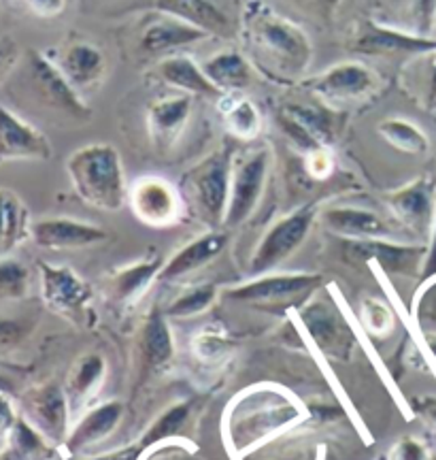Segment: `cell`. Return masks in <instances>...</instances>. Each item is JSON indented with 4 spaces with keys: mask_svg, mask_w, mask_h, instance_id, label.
Here are the masks:
<instances>
[{
    "mask_svg": "<svg viewBox=\"0 0 436 460\" xmlns=\"http://www.w3.org/2000/svg\"><path fill=\"white\" fill-rule=\"evenodd\" d=\"M173 335L166 324V314L153 309L141 331V354L149 369H158L173 358Z\"/></svg>",
    "mask_w": 436,
    "mask_h": 460,
    "instance_id": "32",
    "label": "cell"
},
{
    "mask_svg": "<svg viewBox=\"0 0 436 460\" xmlns=\"http://www.w3.org/2000/svg\"><path fill=\"white\" fill-rule=\"evenodd\" d=\"M217 288L215 284H203L196 288H189L187 292H183L181 296H177L173 303L166 307V315L169 318H192L205 309L211 307V303L215 301Z\"/></svg>",
    "mask_w": 436,
    "mask_h": 460,
    "instance_id": "36",
    "label": "cell"
},
{
    "mask_svg": "<svg viewBox=\"0 0 436 460\" xmlns=\"http://www.w3.org/2000/svg\"><path fill=\"white\" fill-rule=\"evenodd\" d=\"M205 39H209V34L153 9V13H149L139 28L136 49L147 58H166L173 56L177 49L196 45Z\"/></svg>",
    "mask_w": 436,
    "mask_h": 460,
    "instance_id": "12",
    "label": "cell"
},
{
    "mask_svg": "<svg viewBox=\"0 0 436 460\" xmlns=\"http://www.w3.org/2000/svg\"><path fill=\"white\" fill-rule=\"evenodd\" d=\"M285 3H290L292 7L302 11V13L309 15L315 22H324V24H328V22L335 20L336 11L341 7L343 0H285Z\"/></svg>",
    "mask_w": 436,
    "mask_h": 460,
    "instance_id": "39",
    "label": "cell"
},
{
    "mask_svg": "<svg viewBox=\"0 0 436 460\" xmlns=\"http://www.w3.org/2000/svg\"><path fill=\"white\" fill-rule=\"evenodd\" d=\"M24 418L39 433L48 437L51 444L66 441L71 410H68L65 388L56 386V384H45V386L31 390L24 396Z\"/></svg>",
    "mask_w": 436,
    "mask_h": 460,
    "instance_id": "15",
    "label": "cell"
},
{
    "mask_svg": "<svg viewBox=\"0 0 436 460\" xmlns=\"http://www.w3.org/2000/svg\"><path fill=\"white\" fill-rule=\"evenodd\" d=\"M232 3H234V4H237V7L240 9V7H243V4H245V3H248V0H232Z\"/></svg>",
    "mask_w": 436,
    "mask_h": 460,
    "instance_id": "53",
    "label": "cell"
},
{
    "mask_svg": "<svg viewBox=\"0 0 436 460\" xmlns=\"http://www.w3.org/2000/svg\"><path fill=\"white\" fill-rule=\"evenodd\" d=\"M228 234L223 230H209L200 234L181 250H177L169 261L164 262L162 271L158 275V281H175L186 278V275L198 271L215 261L217 256L226 250Z\"/></svg>",
    "mask_w": 436,
    "mask_h": 460,
    "instance_id": "22",
    "label": "cell"
},
{
    "mask_svg": "<svg viewBox=\"0 0 436 460\" xmlns=\"http://www.w3.org/2000/svg\"><path fill=\"white\" fill-rule=\"evenodd\" d=\"M51 154L49 139L37 126L0 105V164L11 160H49Z\"/></svg>",
    "mask_w": 436,
    "mask_h": 460,
    "instance_id": "14",
    "label": "cell"
},
{
    "mask_svg": "<svg viewBox=\"0 0 436 460\" xmlns=\"http://www.w3.org/2000/svg\"><path fill=\"white\" fill-rule=\"evenodd\" d=\"M379 135L386 139L389 146L413 156H422L428 152V137L417 128L415 124L403 118H389L379 124Z\"/></svg>",
    "mask_w": 436,
    "mask_h": 460,
    "instance_id": "34",
    "label": "cell"
},
{
    "mask_svg": "<svg viewBox=\"0 0 436 460\" xmlns=\"http://www.w3.org/2000/svg\"><path fill=\"white\" fill-rule=\"evenodd\" d=\"M234 149L222 146L183 175V190L196 216L209 226H220L231 200Z\"/></svg>",
    "mask_w": 436,
    "mask_h": 460,
    "instance_id": "3",
    "label": "cell"
},
{
    "mask_svg": "<svg viewBox=\"0 0 436 460\" xmlns=\"http://www.w3.org/2000/svg\"><path fill=\"white\" fill-rule=\"evenodd\" d=\"M364 324L369 326L372 332H388L392 329V312L379 301H366L364 303Z\"/></svg>",
    "mask_w": 436,
    "mask_h": 460,
    "instance_id": "40",
    "label": "cell"
},
{
    "mask_svg": "<svg viewBox=\"0 0 436 460\" xmlns=\"http://www.w3.org/2000/svg\"><path fill=\"white\" fill-rule=\"evenodd\" d=\"M318 216V205L309 203L298 207L290 216H283L264 233L260 243H257L254 256H251L249 271L251 275H264L285 262L294 252L305 243L311 233V226Z\"/></svg>",
    "mask_w": 436,
    "mask_h": 460,
    "instance_id": "7",
    "label": "cell"
},
{
    "mask_svg": "<svg viewBox=\"0 0 436 460\" xmlns=\"http://www.w3.org/2000/svg\"><path fill=\"white\" fill-rule=\"evenodd\" d=\"M347 256L360 261H375L383 271L392 275H411L426 262L428 250L423 245H403L388 239L347 241Z\"/></svg>",
    "mask_w": 436,
    "mask_h": 460,
    "instance_id": "17",
    "label": "cell"
},
{
    "mask_svg": "<svg viewBox=\"0 0 436 460\" xmlns=\"http://www.w3.org/2000/svg\"><path fill=\"white\" fill-rule=\"evenodd\" d=\"M0 460H22V458L17 456V454L11 450V447H7V450L0 452Z\"/></svg>",
    "mask_w": 436,
    "mask_h": 460,
    "instance_id": "52",
    "label": "cell"
},
{
    "mask_svg": "<svg viewBox=\"0 0 436 460\" xmlns=\"http://www.w3.org/2000/svg\"><path fill=\"white\" fill-rule=\"evenodd\" d=\"M31 290V271L13 258H0V303L20 301Z\"/></svg>",
    "mask_w": 436,
    "mask_h": 460,
    "instance_id": "35",
    "label": "cell"
},
{
    "mask_svg": "<svg viewBox=\"0 0 436 460\" xmlns=\"http://www.w3.org/2000/svg\"><path fill=\"white\" fill-rule=\"evenodd\" d=\"M388 203L396 220L403 222V226L409 228L411 233L423 234L432 230L436 220L434 180L420 177V180L411 181L409 186L389 194Z\"/></svg>",
    "mask_w": 436,
    "mask_h": 460,
    "instance_id": "18",
    "label": "cell"
},
{
    "mask_svg": "<svg viewBox=\"0 0 436 460\" xmlns=\"http://www.w3.org/2000/svg\"><path fill=\"white\" fill-rule=\"evenodd\" d=\"M301 88L324 105L345 111L349 105L375 99L381 90V77L364 62L349 60L326 68L315 77H307Z\"/></svg>",
    "mask_w": 436,
    "mask_h": 460,
    "instance_id": "5",
    "label": "cell"
},
{
    "mask_svg": "<svg viewBox=\"0 0 436 460\" xmlns=\"http://www.w3.org/2000/svg\"><path fill=\"white\" fill-rule=\"evenodd\" d=\"M268 169H271V152L266 147L251 149L234 164L231 200H228L223 226L234 228L249 220L266 188Z\"/></svg>",
    "mask_w": 436,
    "mask_h": 460,
    "instance_id": "9",
    "label": "cell"
},
{
    "mask_svg": "<svg viewBox=\"0 0 436 460\" xmlns=\"http://www.w3.org/2000/svg\"><path fill=\"white\" fill-rule=\"evenodd\" d=\"M28 331L31 329H28L26 322L0 318V352L20 345L26 339Z\"/></svg>",
    "mask_w": 436,
    "mask_h": 460,
    "instance_id": "41",
    "label": "cell"
},
{
    "mask_svg": "<svg viewBox=\"0 0 436 460\" xmlns=\"http://www.w3.org/2000/svg\"><path fill=\"white\" fill-rule=\"evenodd\" d=\"M226 348H228L226 339L217 335H205L200 337L198 341V352L200 356H205V358H217V356L223 354V349Z\"/></svg>",
    "mask_w": 436,
    "mask_h": 460,
    "instance_id": "47",
    "label": "cell"
},
{
    "mask_svg": "<svg viewBox=\"0 0 436 460\" xmlns=\"http://www.w3.org/2000/svg\"><path fill=\"white\" fill-rule=\"evenodd\" d=\"M194 96L173 94L160 96L147 105L149 139L158 149H169L179 139L194 111Z\"/></svg>",
    "mask_w": 436,
    "mask_h": 460,
    "instance_id": "19",
    "label": "cell"
},
{
    "mask_svg": "<svg viewBox=\"0 0 436 460\" xmlns=\"http://www.w3.org/2000/svg\"><path fill=\"white\" fill-rule=\"evenodd\" d=\"M426 416L430 418V422L436 427V401H430L428 407H426Z\"/></svg>",
    "mask_w": 436,
    "mask_h": 460,
    "instance_id": "51",
    "label": "cell"
},
{
    "mask_svg": "<svg viewBox=\"0 0 436 460\" xmlns=\"http://www.w3.org/2000/svg\"><path fill=\"white\" fill-rule=\"evenodd\" d=\"M345 45L352 54L366 58L428 56L436 51V39L420 37L377 20H360L349 32Z\"/></svg>",
    "mask_w": 436,
    "mask_h": 460,
    "instance_id": "6",
    "label": "cell"
},
{
    "mask_svg": "<svg viewBox=\"0 0 436 460\" xmlns=\"http://www.w3.org/2000/svg\"><path fill=\"white\" fill-rule=\"evenodd\" d=\"M426 102H428V107H436V51H432V66H430Z\"/></svg>",
    "mask_w": 436,
    "mask_h": 460,
    "instance_id": "49",
    "label": "cell"
},
{
    "mask_svg": "<svg viewBox=\"0 0 436 460\" xmlns=\"http://www.w3.org/2000/svg\"><path fill=\"white\" fill-rule=\"evenodd\" d=\"M15 422L17 413L13 410V402H11L7 393H0V439H7Z\"/></svg>",
    "mask_w": 436,
    "mask_h": 460,
    "instance_id": "44",
    "label": "cell"
},
{
    "mask_svg": "<svg viewBox=\"0 0 436 460\" xmlns=\"http://www.w3.org/2000/svg\"><path fill=\"white\" fill-rule=\"evenodd\" d=\"M28 79L45 107L73 119H90L92 109L45 51H28Z\"/></svg>",
    "mask_w": 436,
    "mask_h": 460,
    "instance_id": "8",
    "label": "cell"
},
{
    "mask_svg": "<svg viewBox=\"0 0 436 460\" xmlns=\"http://www.w3.org/2000/svg\"><path fill=\"white\" fill-rule=\"evenodd\" d=\"M187 418H189V405H187V402H183V405L170 407V410L164 411L162 416H160L156 422H153V427L147 430L145 439H143V446L158 444V441L166 439V437L177 435L183 424L187 422Z\"/></svg>",
    "mask_w": 436,
    "mask_h": 460,
    "instance_id": "37",
    "label": "cell"
},
{
    "mask_svg": "<svg viewBox=\"0 0 436 460\" xmlns=\"http://www.w3.org/2000/svg\"><path fill=\"white\" fill-rule=\"evenodd\" d=\"M321 284H324V278L318 273H264L248 284L228 290L226 296L237 303L283 305L298 301V298H307Z\"/></svg>",
    "mask_w": 436,
    "mask_h": 460,
    "instance_id": "10",
    "label": "cell"
},
{
    "mask_svg": "<svg viewBox=\"0 0 436 460\" xmlns=\"http://www.w3.org/2000/svg\"><path fill=\"white\" fill-rule=\"evenodd\" d=\"M31 239L43 250H83L105 243L109 233L96 224L73 217H45L32 222Z\"/></svg>",
    "mask_w": 436,
    "mask_h": 460,
    "instance_id": "16",
    "label": "cell"
},
{
    "mask_svg": "<svg viewBox=\"0 0 436 460\" xmlns=\"http://www.w3.org/2000/svg\"><path fill=\"white\" fill-rule=\"evenodd\" d=\"M436 22V0H409V32L428 37Z\"/></svg>",
    "mask_w": 436,
    "mask_h": 460,
    "instance_id": "38",
    "label": "cell"
},
{
    "mask_svg": "<svg viewBox=\"0 0 436 460\" xmlns=\"http://www.w3.org/2000/svg\"><path fill=\"white\" fill-rule=\"evenodd\" d=\"M239 34L245 56L264 79L279 85L305 82L313 62L311 39L266 0H248L240 7Z\"/></svg>",
    "mask_w": 436,
    "mask_h": 460,
    "instance_id": "1",
    "label": "cell"
},
{
    "mask_svg": "<svg viewBox=\"0 0 436 460\" xmlns=\"http://www.w3.org/2000/svg\"><path fill=\"white\" fill-rule=\"evenodd\" d=\"M432 275H436V220L432 226V241H430L426 262H423V278L428 279V278H432Z\"/></svg>",
    "mask_w": 436,
    "mask_h": 460,
    "instance_id": "48",
    "label": "cell"
},
{
    "mask_svg": "<svg viewBox=\"0 0 436 460\" xmlns=\"http://www.w3.org/2000/svg\"><path fill=\"white\" fill-rule=\"evenodd\" d=\"M132 214L147 226H170L181 216V197L162 177H141L130 188Z\"/></svg>",
    "mask_w": 436,
    "mask_h": 460,
    "instance_id": "13",
    "label": "cell"
},
{
    "mask_svg": "<svg viewBox=\"0 0 436 460\" xmlns=\"http://www.w3.org/2000/svg\"><path fill=\"white\" fill-rule=\"evenodd\" d=\"M392 460H430L428 447L417 439H403L392 452Z\"/></svg>",
    "mask_w": 436,
    "mask_h": 460,
    "instance_id": "42",
    "label": "cell"
},
{
    "mask_svg": "<svg viewBox=\"0 0 436 460\" xmlns=\"http://www.w3.org/2000/svg\"><path fill=\"white\" fill-rule=\"evenodd\" d=\"M41 275V296L51 312L65 315L71 320H83L90 309L92 286L83 281L71 267L39 262Z\"/></svg>",
    "mask_w": 436,
    "mask_h": 460,
    "instance_id": "11",
    "label": "cell"
},
{
    "mask_svg": "<svg viewBox=\"0 0 436 460\" xmlns=\"http://www.w3.org/2000/svg\"><path fill=\"white\" fill-rule=\"evenodd\" d=\"M66 172L77 197L96 209L118 211L128 197L119 152L107 143L79 147L66 160Z\"/></svg>",
    "mask_w": 436,
    "mask_h": 460,
    "instance_id": "2",
    "label": "cell"
},
{
    "mask_svg": "<svg viewBox=\"0 0 436 460\" xmlns=\"http://www.w3.org/2000/svg\"><path fill=\"white\" fill-rule=\"evenodd\" d=\"M122 416L124 407L122 402L118 401L102 402V405L90 410L82 420H79V424L73 429V433L66 437V450L77 454L85 450V447H92L94 444H99V441L107 439V437L118 429Z\"/></svg>",
    "mask_w": 436,
    "mask_h": 460,
    "instance_id": "27",
    "label": "cell"
},
{
    "mask_svg": "<svg viewBox=\"0 0 436 460\" xmlns=\"http://www.w3.org/2000/svg\"><path fill=\"white\" fill-rule=\"evenodd\" d=\"M156 77L160 82L169 85V88H175L177 92H183V94L194 96V99H222V92L215 88L214 84L209 82L203 66L198 65L196 60H192L189 56L173 54L166 56L158 62L156 66Z\"/></svg>",
    "mask_w": 436,
    "mask_h": 460,
    "instance_id": "24",
    "label": "cell"
},
{
    "mask_svg": "<svg viewBox=\"0 0 436 460\" xmlns=\"http://www.w3.org/2000/svg\"><path fill=\"white\" fill-rule=\"evenodd\" d=\"M153 9L160 13L173 15L186 24L198 28L209 37L234 39L239 34L232 17L223 13L214 0H156Z\"/></svg>",
    "mask_w": 436,
    "mask_h": 460,
    "instance_id": "21",
    "label": "cell"
},
{
    "mask_svg": "<svg viewBox=\"0 0 436 460\" xmlns=\"http://www.w3.org/2000/svg\"><path fill=\"white\" fill-rule=\"evenodd\" d=\"M17 62V45L9 37H0V79L13 71Z\"/></svg>",
    "mask_w": 436,
    "mask_h": 460,
    "instance_id": "46",
    "label": "cell"
},
{
    "mask_svg": "<svg viewBox=\"0 0 436 460\" xmlns=\"http://www.w3.org/2000/svg\"><path fill=\"white\" fill-rule=\"evenodd\" d=\"M51 60L58 65L62 75L71 82V85L79 94L99 85L107 73L105 51L90 41L68 43Z\"/></svg>",
    "mask_w": 436,
    "mask_h": 460,
    "instance_id": "20",
    "label": "cell"
},
{
    "mask_svg": "<svg viewBox=\"0 0 436 460\" xmlns=\"http://www.w3.org/2000/svg\"><path fill=\"white\" fill-rule=\"evenodd\" d=\"M326 228L347 241H369V239H388L392 228L383 217L360 207H330L321 214Z\"/></svg>",
    "mask_w": 436,
    "mask_h": 460,
    "instance_id": "25",
    "label": "cell"
},
{
    "mask_svg": "<svg viewBox=\"0 0 436 460\" xmlns=\"http://www.w3.org/2000/svg\"><path fill=\"white\" fill-rule=\"evenodd\" d=\"M307 169L311 172L313 177H326L328 172L332 171V158H330V152L328 149H318V152H311L307 154Z\"/></svg>",
    "mask_w": 436,
    "mask_h": 460,
    "instance_id": "43",
    "label": "cell"
},
{
    "mask_svg": "<svg viewBox=\"0 0 436 460\" xmlns=\"http://www.w3.org/2000/svg\"><path fill=\"white\" fill-rule=\"evenodd\" d=\"M164 267V258L160 254H152L143 258L136 264L124 267L122 271L113 275V295L119 303H132L147 292V288L158 281V275Z\"/></svg>",
    "mask_w": 436,
    "mask_h": 460,
    "instance_id": "30",
    "label": "cell"
},
{
    "mask_svg": "<svg viewBox=\"0 0 436 460\" xmlns=\"http://www.w3.org/2000/svg\"><path fill=\"white\" fill-rule=\"evenodd\" d=\"M32 220L24 200L7 188H0V258H9L31 237Z\"/></svg>",
    "mask_w": 436,
    "mask_h": 460,
    "instance_id": "28",
    "label": "cell"
},
{
    "mask_svg": "<svg viewBox=\"0 0 436 460\" xmlns=\"http://www.w3.org/2000/svg\"><path fill=\"white\" fill-rule=\"evenodd\" d=\"M301 315L309 335L326 354H347L353 348V335L347 322L328 303L307 305Z\"/></svg>",
    "mask_w": 436,
    "mask_h": 460,
    "instance_id": "23",
    "label": "cell"
},
{
    "mask_svg": "<svg viewBox=\"0 0 436 460\" xmlns=\"http://www.w3.org/2000/svg\"><path fill=\"white\" fill-rule=\"evenodd\" d=\"M13 384H11L9 382V379L7 377H4V376H0V393H7V394H13Z\"/></svg>",
    "mask_w": 436,
    "mask_h": 460,
    "instance_id": "50",
    "label": "cell"
},
{
    "mask_svg": "<svg viewBox=\"0 0 436 460\" xmlns=\"http://www.w3.org/2000/svg\"><path fill=\"white\" fill-rule=\"evenodd\" d=\"M7 441V447H11L22 460H51L54 456V447L49 446L48 437L39 433L26 418H17Z\"/></svg>",
    "mask_w": 436,
    "mask_h": 460,
    "instance_id": "33",
    "label": "cell"
},
{
    "mask_svg": "<svg viewBox=\"0 0 436 460\" xmlns=\"http://www.w3.org/2000/svg\"><path fill=\"white\" fill-rule=\"evenodd\" d=\"M347 111H336L324 102H283L277 111V124L292 146L311 154L335 146L345 128Z\"/></svg>",
    "mask_w": 436,
    "mask_h": 460,
    "instance_id": "4",
    "label": "cell"
},
{
    "mask_svg": "<svg viewBox=\"0 0 436 460\" xmlns=\"http://www.w3.org/2000/svg\"><path fill=\"white\" fill-rule=\"evenodd\" d=\"M24 4L39 17H58L66 7V0H24Z\"/></svg>",
    "mask_w": 436,
    "mask_h": 460,
    "instance_id": "45",
    "label": "cell"
},
{
    "mask_svg": "<svg viewBox=\"0 0 436 460\" xmlns=\"http://www.w3.org/2000/svg\"><path fill=\"white\" fill-rule=\"evenodd\" d=\"M200 66H203L209 82L222 94H240V92L248 90L254 84L256 77V71L248 60V56L234 49L220 51V54L206 58Z\"/></svg>",
    "mask_w": 436,
    "mask_h": 460,
    "instance_id": "26",
    "label": "cell"
},
{
    "mask_svg": "<svg viewBox=\"0 0 436 460\" xmlns=\"http://www.w3.org/2000/svg\"><path fill=\"white\" fill-rule=\"evenodd\" d=\"M105 358L99 354H88L77 360V365H74L73 371L68 373L65 386L71 416L79 413L85 405H88L90 399L102 384V379H105Z\"/></svg>",
    "mask_w": 436,
    "mask_h": 460,
    "instance_id": "29",
    "label": "cell"
},
{
    "mask_svg": "<svg viewBox=\"0 0 436 460\" xmlns=\"http://www.w3.org/2000/svg\"><path fill=\"white\" fill-rule=\"evenodd\" d=\"M220 111L228 132L240 141H251L260 135L262 115L254 101L243 94H223L220 99Z\"/></svg>",
    "mask_w": 436,
    "mask_h": 460,
    "instance_id": "31",
    "label": "cell"
},
{
    "mask_svg": "<svg viewBox=\"0 0 436 460\" xmlns=\"http://www.w3.org/2000/svg\"><path fill=\"white\" fill-rule=\"evenodd\" d=\"M381 460H383V458H381Z\"/></svg>",
    "mask_w": 436,
    "mask_h": 460,
    "instance_id": "54",
    "label": "cell"
}]
</instances>
